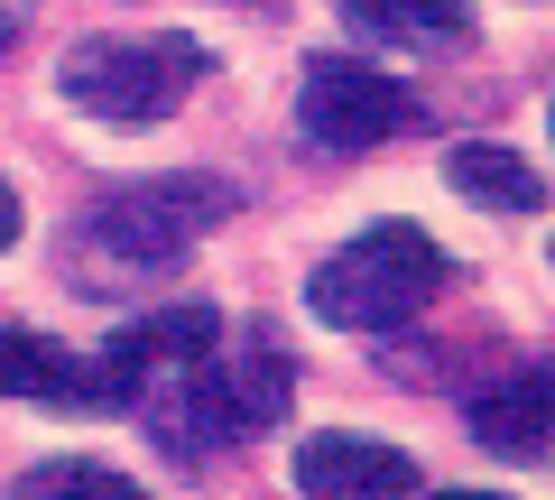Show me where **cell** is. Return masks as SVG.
<instances>
[{
	"label": "cell",
	"mask_w": 555,
	"mask_h": 500,
	"mask_svg": "<svg viewBox=\"0 0 555 500\" xmlns=\"http://www.w3.org/2000/svg\"><path fill=\"white\" fill-rule=\"evenodd\" d=\"M222 214H232V185L222 177H195V167L139 177V185H120V195H102L93 214H83V232L65 241V269H75V287H93V297H130V287H149V279H167V269L195 260V241L214 232Z\"/></svg>",
	"instance_id": "6da1fadb"
},
{
	"label": "cell",
	"mask_w": 555,
	"mask_h": 500,
	"mask_svg": "<svg viewBox=\"0 0 555 500\" xmlns=\"http://www.w3.org/2000/svg\"><path fill=\"white\" fill-rule=\"evenodd\" d=\"M204 75H214V47L204 38H177V28H112V38L65 47L56 93L75 102V112L112 120V130H149V120H167Z\"/></svg>",
	"instance_id": "7a4b0ae2"
},
{
	"label": "cell",
	"mask_w": 555,
	"mask_h": 500,
	"mask_svg": "<svg viewBox=\"0 0 555 500\" xmlns=\"http://www.w3.org/2000/svg\"><path fill=\"white\" fill-rule=\"evenodd\" d=\"M444 287V251L416 222H371L361 241H343L334 260L306 279V316L334 334H389V324L426 316Z\"/></svg>",
	"instance_id": "3957f363"
},
{
	"label": "cell",
	"mask_w": 555,
	"mask_h": 500,
	"mask_svg": "<svg viewBox=\"0 0 555 500\" xmlns=\"http://www.w3.org/2000/svg\"><path fill=\"white\" fill-rule=\"evenodd\" d=\"M408 112H416V102L398 93L389 75H371L361 56H315L297 75V120H306V140L334 149V158H361V149L398 140Z\"/></svg>",
	"instance_id": "277c9868"
},
{
	"label": "cell",
	"mask_w": 555,
	"mask_h": 500,
	"mask_svg": "<svg viewBox=\"0 0 555 500\" xmlns=\"http://www.w3.org/2000/svg\"><path fill=\"white\" fill-rule=\"evenodd\" d=\"M297 491H315V500H398V491H416V463L379 436L324 426V436L297 445Z\"/></svg>",
	"instance_id": "5b68a950"
},
{
	"label": "cell",
	"mask_w": 555,
	"mask_h": 500,
	"mask_svg": "<svg viewBox=\"0 0 555 500\" xmlns=\"http://www.w3.org/2000/svg\"><path fill=\"white\" fill-rule=\"evenodd\" d=\"M343 28L371 47H408V56H454L473 47V0H343Z\"/></svg>",
	"instance_id": "8992f818"
},
{
	"label": "cell",
	"mask_w": 555,
	"mask_h": 500,
	"mask_svg": "<svg viewBox=\"0 0 555 500\" xmlns=\"http://www.w3.org/2000/svg\"><path fill=\"white\" fill-rule=\"evenodd\" d=\"M0 399H28V408H93V381L65 343L28 334V324H0Z\"/></svg>",
	"instance_id": "52a82bcc"
},
{
	"label": "cell",
	"mask_w": 555,
	"mask_h": 500,
	"mask_svg": "<svg viewBox=\"0 0 555 500\" xmlns=\"http://www.w3.org/2000/svg\"><path fill=\"white\" fill-rule=\"evenodd\" d=\"M444 185L481 214H546V177H537L518 149H491V140H463L444 149Z\"/></svg>",
	"instance_id": "ba28073f"
},
{
	"label": "cell",
	"mask_w": 555,
	"mask_h": 500,
	"mask_svg": "<svg viewBox=\"0 0 555 500\" xmlns=\"http://www.w3.org/2000/svg\"><path fill=\"white\" fill-rule=\"evenodd\" d=\"M473 436L491 445V454H546V371H518V381H500V389H481L473 399Z\"/></svg>",
	"instance_id": "9c48e42d"
},
{
	"label": "cell",
	"mask_w": 555,
	"mask_h": 500,
	"mask_svg": "<svg viewBox=\"0 0 555 500\" xmlns=\"http://www.w3.org/2000/svg\"><path fill=\"white\" fill-rule=\"evenodd\" d=\"M20 500H149L120 463H93V454H56L38 473H20Z\"/></svg>",
	"instance_id": "30bf717a"
},
{
	"label": "cell",
	"mask_w": 555,
	"mask_h": 500,
	"mask_svg": "<svg viewBox=\"0 0 555 500\" xmlns=\"http://www.w3.org/2000/svg\"><path fill=\"white\" fill-rule=\"evenodd\" d=\"M28 232V204H20V185H0V251Z\"/></svg>",
	"instance_id": "8fae6325"
},
{
	"label": "cell",
	"mask_w": 555,
	"mask_h": 500,
	"mask_svg": "<svg viewBox=\"0 0 555 500\" xmlns=\"http://www.w3.org/2000/svg\"><path fill=\"white\" fill-rule=\"evenodd\" d=\"M20 47V0H0V56Z\"/></svg>",
	"instance_id": "7c38bea8"
},
{
	"label": "cell",
	"mask_w": 555,
	"mask_h": 500,
	"mask_svg": "<svg viewBox=\"0 0 555 500\" xmlns=\"http://www.w3.org/2000/svg\"><path fill=\"white\" fill-rule=\"evenodd\" d=\"M436 500H491V491H436Z\"/></svg>",
	"instance_id": "4fadbf2b"
}]
</instances>
